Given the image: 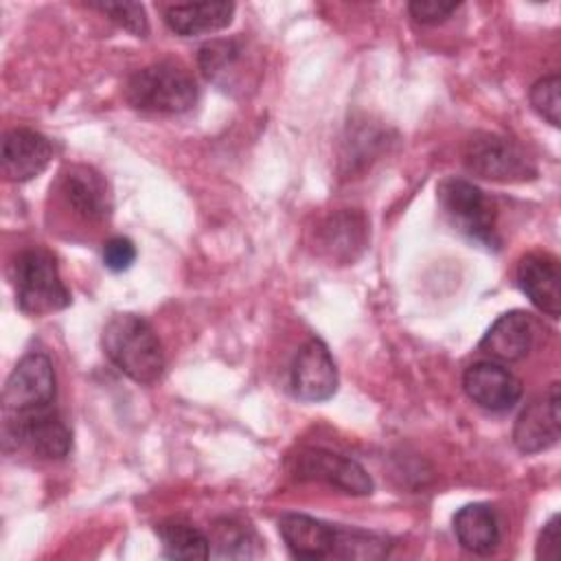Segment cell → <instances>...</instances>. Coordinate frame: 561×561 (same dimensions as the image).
<instances>
[{
    "instance_id": "obj_1",
    "label": "cell",
    "mask_w": 561,
    "mask_h": 561,
    "mask_svg": "<svg viewBox=\"0 0 561 561\" xmlns=\"http://www.w3.org/2000/svg\"><path fill=\"white\" fill-rule=\"evenodd\" d=\"M107 359L131 381L153 383L164 370V351L151 324L136 313H114L101 335Z\"/></svg>"
},
{
    "instance_id": "obj_2",
    "label": "cell",
    "mask_w": 561,
    "mask_h": 561,
    "mask_svg": "<svg viewBox=\"0 0 561 561\" xmlns=\"http://www.w3.org/2000/svg\"><path fill=\"white\" fill-rule=\"evenodd\" d=\"M131 107L151 114L188 112L199 96L195 77L175 61H158L136 70L125 88Z\"/></svg>"
},
{
    "instance_id": "obj_3",
    "label": "cell",
    "mask_w": 561,
    "mask_h": 561,
    "mask_svg": "<svg viewBox=\"0 0 561 561\" xmlns=\"http://www.w3.org/2000/svg\"><path fill=\"white\" fill-rule=\"evenodd\" d=\"M11 280L18 307L31 316H44L70 305L57 263L44 248H26L11 263Z\"/></svg>"
},
{
    "instance_id": "obj_4",
    "label": "cell",
    "mask_w": 561,
    "mask_h": 561,
    "mask_svg": "<svg viewBox=\"0 0 561 561\" xmlns=\"http://www.w3.org/2000/svg\"><path fill=\"white\" fill-rule=\"evenodd\" d=\"M465 167L484 180L513 184L537 175L533 158L513 138L500 134H476L465 147Z\"/></svg>"
},
{
    "instance_id": "obj_5",
    "label": "cell",
    "mask_w": 561,
    "mask_h": 561,
    "mask_svg": "<svg viewBox=\"0 0 561 561\" xmlns=\"http://www.w3.org/2000/svg\"><path fill=\"white\" fill-rule=\"evenodd\" d=\"M438 204L458 232L486 248L497 245L495 208L476 184L462 178H445L438 184Z\"/></svg>"
},
{
    "instance_id": "obj_6",
    "label": "cell",
    "mask_w": 561,
    "mask_h": 561,
    "mask_svg": "<svg viewBox=\"0 0 561 561\" xmlns=\"http://www.w3.org/2000/svg\"><path fill=\"white\" fill-rule=\"evenodd\" d=\"M55 370L48 355L33 351L26 353L11 370L4 392L2 408L4 416L48 408L55 403Z\"/></svg>"
},
{
    "instance_id": "obj_7",
    "label": "cell",
    "mask_w": 561,
    "mask_h": 561,
    "mask_svg": "<svg viewBox=\"0 0 561 561\" xmlns=\"http://www.w3.org/2000/svg\"><path fill=\"white\" fill-rule=\"evenodd\" d=\"M4 438L48 460L68 456L72 436L55 405L4 416Z\"/></svg>"
},
{
    "instance_id": "obj_8",
    "label": "cell",
    "mask_w": 561,
    "mask_h": 561,
    "mask_svg": "<svg viewBox=\"0 0 561 561\" xmlns=\"http://www.w3.org/2000/svg\"><path fill=\"white\" fill-rule=\"evenodd\" d=\"M291 473L298 480L322 482L348 495L373 493V480L357 460L329 449H320V447L300 449L291 458Z\"/></svg>"
},
{
    "instance_id": "obj_9",
    "label": "cell",
    "mask_w": 561,
    "mask_h": 561,
    "mask_svg": "<svg viewBox=\"0 0 561 561\" xmlns=\"http://www.w3.org/2000/svg\"><path fill=\"white\" fill-rule=\"evenodd\" d=\"M289 386L298 399L311 403L327 401L335 394L337 368L322 340L311 337L298 348L289 370Z\"/></svg>"
},
{
    "instance_id": "obj_10",
    "label": "cell",
    "mask_w": 561,
    "mask_h": 561,
    "mask_svg": "<svg viewBox=\"0 0 561 561\" xmlns=\"http://www.w3.org/2000/svg\"><path fill=\"white\" fill-rule=\"evenodd\" d=\"M559 405V383H552L539 399L522 410L513 427V443L522 454H539L557 445L561 436Z\"/></svg>"
},
{
    "instance_id": "obj_11",
    "label": "cell",
    "mask_w": 561,
    "mask_h": 561,
    "mask_svg": "<svg viewBox=\"0 0 561 561\" xmlns=\"http://www.w3.org/2000/svg\"><path fill=\"white\" fill-rule=\"evenodd\" d=\"M462 388L476 405L489 412H506L522 397V381L491 359L471 364L462 375Z\"/></svg>"
},
{
    "instance_id": "obj_12",
    "label": "cell",
    "mask_w": 561,
    "mask_h": 561,
    "mask_svg": "<svg viewBox=\"0 0 561 561\" xmlns=\"http://www.w3.org/2000/svg\"><path fill=\"white\" fill-rule=\"evenodd\" d=\"M515 280L528 300L546 316L561 313V272L559 261L548 252H530L519 259Z\"/></svg>"
},
{
    "instance_id": "obj_13",
    "label": "cell",
    "mask_w": 561,
    "mask_h": 561,
    "mask_svg": "<svg viewBox=\"0 0 561 561\" xmlns=\"http://www.w3.org/2000/svg\"><path fill=\"white\" fill-rule=\"evenodd\" d=\"M53 158V142L26 127L9 129L2 138V173L11 182L37 178Z\"/></svg>"
},
{
    "instance_id": "obj_14",
    "label": "cell",
    "mask_w": 561,
    "mask_h": 561,
    "mask_svg": "<svg viewBox=\"0 0 561 561\" xmlns=\"http://www.w3.org/2000/svg\"><path fill=\"white\" fill-rule=\"evenodd\" d=\"M61 193L68 206L85 221H103L112 210L110 186L92 167H68L61 173Z\"/></svg>"
},
{
    "instance_id": "obj_15",
    "label": "cell",
    "mask_w": 561,
    "mask_h": 561,
    "mask_svg": "<svg viewBox=\"0 0 561 561\" xmlns=\"http://www.w3.org/2000/svg\"><path fill=\"white\" fill-rule=\"evenodd\" d=\"M368 243V224L359 210H337L318 230V245L335 263H353Z\"/></svg>"
},
{
    "instance_id": "obj_16",
    "label": "cell",
    "mask_w": 561,
    "mask_h": 561,
    "mask_svg": "<svg viewBox=\"0 0 561 561\" xmlns=\"http://www.w3.org/2000/svg\"><path fill=\"white\" fill-rule=\"evenodd\" d=\"M335 528L322 519L305 513H285L278 519L280 537L296 559H324L333 557Z\"/></svg>"
},
{
    "instance_id": "obj_17",
    "label": "cell",
    "mask_w": 561,
    "mask_h": 561,
    "mask_svg": "<svg viewBox=\"0 0 561 561\" xmlns=\"http://www.w3.org/2000/svg\"><path fill=\"white\" fill-rule=\"evenodd\" d=\"M535 342V322L526 311L502 313L484 333L480 348L500 362L524 359Z\"/></svg>"
},
{
    "instance_id": "obj_18",
    "label": "cell",
    "mask_w": 561,
    "mask_h": 561,
    "mask_svg": "<svg viewBox=\"0 0 561 561\" xmlns=\"http://www.w3.org/2000/svg\"><path fill=\"white\" fill-rule=\"evenodd\" d=\"M234 13L232 2H186L169 4L164 9V24L180 37H193L202 33H215L230 24Z\"/></svg>"
},
{
    "instance_id": "obj_19",
    "label": "cell",
    "mask_w": 561,
    "mask_h": 561,
    "mask_svg": "<svg viewBox=\"0 0 561 561\" xmlns=\"http://www.w3.org/2000/svg\"><path fill=\"white\" fill-rule=\"evenodd\" d=\"M454 533L458 543L476 554L495 552L502 539L497 513L482 502L467 504L454 515Z\"/></svg>"
},
{
    "instance_id": "obj_20",
    "label": "cell",
    "mask_w": 561,
    "mask_h": 561,
    "mask_svg": "<svg viewBox=\"0 0 561 561\" xmlns=\"http://www.w3.org/2000/svg\"><path fill=\"white\" fill-rule=\"evenodd\" d=\"M156 530L162 541V552L169 559L195 561V559L210 557L208 537L188 522L169 519V522H162Z\"/></svg>"
},
{
    "instance_id": "obj_21",
    "label": "cell",
    "mask_w": 561,
    "mask_h": 561,
    "mask_svg": "<svg viewBox=\"0 0 561 561\" xmlns=\"http://www.w3.org/2000/svg\"><path fill=\"white\" fill-rule=\"evenodd\" d=\"M243 55V46L237 39H213L199 48L197 61L208 81L226 88L230 85V77L237 72L239 59Z\"/></svg>"
},
{
    "instance_id": "obj_22",
    "label": "cell",
    "mask_w": 561,
    "mask_h": 561,
    "mask_svg": "<svg viewBox=\"0 0 561 561\" xmlns=\"http://www.w3.org/2000/svg\"><path fill=\"white\" fill-rule=\"evenodd\" d=\"M208 541H210V557H219V559L252 557L259 543L252 528L234 519H219L213 526V535Z\"/></svg>"
},
{
    "instance_id": "obj_23",
    "label": "cell",
    "mask_w": 561,
    "mask_h": 561,
    "mask_svg": "<svg viewBox=\"0 0 561 561\" xmlns=\"http://www.w3.org/2000/svg\"><path fill=\"white\" fill-rule=\"evenodd\" d=\"M388 554V541L375 533L357 528H335L333 557L340 559H381Z\"/></svg>"
},
{
    "instance_id": "obj_24",
    "label": "cell",
    "mask_w": 561,
    "mask_h": 561,
    "mask_svg": "<svg viewBox=\"0 0 561 561\" xmlns=\"http://www.w3.org/2000/svg\"><path fill=\"white\" fill-rule=\"evenodd\" d=\"M530 105L552 127H559V121H561V79H559V75H548L530 88Z\"/></svg>"
},
{
    "instance_id": "obj_25",
    "label": "cell",
    "mask_w": 561,
    "mask_h": 561,
    "mask_svg": "<svg viewBox=\"0 0 561 561\" xmlns=\"http://www.w3.org/2000/svg\"><path fill=\"white\" fill-rule=\"evenodd\" d=\"M90 7L105 13L116 26L129 31L136 37H147L149 33L145 7L138 2H94Z\"/></svg>"
},
{
    "instance_id": "obj_26",
    "label": "cell",
    "mask_w": 561,
    "mask_h": 561,
    "mask_svg": "<svg viewBox=\"0 0 561 561\" xmlns=\"http://www.w3.org/2000/svg\"><path fill=\"white\" fill-rule=\"evenodd\" d=\"M136 261V245L127 237H112L103 243V265L110 272H125Z\"/></svg>"
},
{
    "instance_id": "obj_27",
    "label": "cell",
    "mask_w": 561,
    "mask_h": 561,
    "mask_svg": "<svg viewBox=\"0 0 561 561\" xmlns=\"http://www.w3.org/2000/svg\"><path fill=\"white\" fill-rule=\"evenodd\" d=\"M460 4L445 0H414L408 4L410 15L421 24H438L445 22Z\"/></svg>"
},
{
    "instance_id": "obj_28",
    "label": "cell",
    "mask_w": 561,
    "mask_h": 561,
    "mask_svg": "<svg viewBox=\"0 0 561 561\" xmlns=\"http://www.w3.org/2000/svg\"><path fill=\"white\" fill-rule=\"evenodd\" d=\"M535 554L537 559H550V561L559 557V515H552L550 522L541 528Z\"/></svg>"
}]
</instances>
